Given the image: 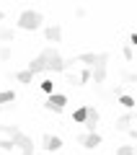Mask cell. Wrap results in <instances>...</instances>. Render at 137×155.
I'll return each instance as SVG.
<instances>
[{"instance_id":"cell-1","label":"cell","mask_w":137,"mask_h":155,"mask_svg":"<svg viewBox=\"0 0 137 155\" xmlns=\"http://www.w3.org/2000/svg\"><path fill=\"white\" fill-rule=\"evenodd\" d=\"M44 60H47V72H67L70 67H75V60H65V57L57 52V47H47V49H42Z\"/></svg>"},{"instance_id":"cell-2","label":"cell","mask_w":137,"mask_h":155,"mask_svg":"<svg viewBox=\"0 0 137 155\" xmlns=\"http://www.w3.org/2000/svg\"><path fill=\"white\" fill-rule=\"evenodd\" d=\"M42 23H44V13L34 11V8H26V11H21V16H18L16 28H21V31H36V28H42Z\"/></svg>"},{"instance_id":"cell-3","label":"cell","mask_w":137,"mask_h":155,"mask_svg":"<svg viewBox=\"0 0 137 155\" xmlns=\"http://www.w3.org/2000/svg\"><path fill=\"white\" fill-rule=\"evenodd\" d=\"M109 54L106 52H99L96 54V65L91 67V80H93L96 85H104L106 83V75H109Z\"/></svg>"},{"instance_id":"cell-4","label":"cell","mask_w":137,"mask_h":155,"mask_svg":"<svg viewBox=\"0 0 137 155\" xmlns=\"http://www.w3.org/2000/svg\"><path fill=\"white\" fill-rule=\"evenodd\" d=\"M11 142H13V147H18V155H34V140L28 134L18 132L11 137Z\"/></svg>"},{"instance_id":"cell-5","label":"cell","mask_w":137,"mask_h":155,"mask_svg":"<svg viewBox=\"0 0 137 155\" xmlns=\"http://www.w3.org/2000/svg\"><path fill=\"white\" fill-rule=\"evenodd\" d=\"M65 106H67V96L65 93H52L49 98L44 101V109H47V111H55V114H62Z\"/></svg>"},{"instance_id":"cell-6","label":"cell","mask_w":137,"mask_h":155,"mask_svg":"<svg viewBox=\"0 0 137 155\" xmlns=\"http://www.w3.org/2000/svg\"><path fill=\"white\" fill-rule=\"evenodd\" d=\"M99 122H101V114H99V109L96 106H85V129L88 132H96V127H99Z\"/></svg>"},{"instance_id":"cell-7","label":"cell","mask_w":137,"mask_h":155,"mask_svg":"<svg viewBox=\"0 0 137 155\" xmlns=\"http://www.w3.org/2000/svg\"><path fill=\"white\" fill-rule=\"evenodd\" d=\"M78 142H80L85 150H96V147L101 145V134H99V132H85V134H78Z\"/></svg>"},{"instance_id":"cell-8","label":"cell","mask_w":137,"mask_h":155,"mask_svg":"<svg viewBox=\"0 0 137 155\" xmlns=\"http://www.w3.org/2000/svg\"><path fill=\"white\" fill-rule=\"evenodd\" d=\"M42 147L47 150V153H57V150H62V137L60 134H44L42 137Z\"/></svg>"},{"instance_id":"cell-9","label":"cell","mask_w":137,"mask_h":155,"mask_svg":"<svg viewBox=\"0 0 137 155\" xmlns=\"http://www.w3.org/2000/svg\"><path fill=\"white\" fill-rule=\"evenodd\" d=\"M28 72H31V75H39V72H47V60H44V54L42 52H39L36 57H34L31 62H28V67H26Z\"/></svg>"},{"instance_id":"cell-10","label":"cell","mask_w":137,"mask_h":155,"mask_svg":"<svg viewBox=\"0 0 137 155\" xmlns=\"http://www.w3.org/2000/svg\"><path fill=\"white\" fill-rule=\"evenodd\" d=\"M132 122H135V111H124L122 116H116V132H127V129L132 127Z\"/></svg>"},{"instance_id":"cell-11","label":"cell","mask_w":137,"mask_h":155,"mask_svg":"<svg viewBox=\"0 0 137 155\" xmlns=\"http://www.w3.org/2000/svg\"><path fill=\"white\" fill-rule=\"evenodd\" d=\"M44 39H47V41H62V26L60 23H52V26H47L44 28Z\"/></svg>"},{"instance_id":"cell-12","label":"cell","mask_w":137,"mask_h":155,"mask_svg":"<svg viewBox=\"0 0 137 155\" xmlns=\"http://www.w3.org/2000/svg\"><path fill=\"white\" fill-rule=\"evenodd\" d=\"M72 60H75V65L80 62V65H85L88 70H91V67L96 65V52H83V54H75Z\"/></svg>"},{"instance_id":"cell-13","label":"cell","mask_w":137,"mask_h":155,"mask_svg":"<svg viewBox=\"0 0 137 155\" xmlns=\"http://www.w3.org/2000/svg\"><path fill=\"white\" fill-rule=\"evenodd\" d=\"M0 41H5V44L16 41V28L13 26H0Z\"/></svg>"},{"instance_id":"cell-14","label":"cell","mask_w":137,"mask_h":155,"mask_svg":"<svg viewBox=\"0 0 137 155\" xmlns=\"http://www.w3.org/2000/svg\"><path fill=\"white\" fill-rule=\"evenodd\" d=\"M13 78H16L18 83H23V85H31V83H34V75H31L28 70H21V72H16Z\"/></svg>"},{"instance_id":"cell-15","label":"cell","mask_w":137,"mask_h":155,"mask_svg":"<svg viewBox=\"0 0 137 155\" xmlns=\"http://www.w3.org/2000/svg\"><path fill=\"white\" fill-rule=\"evenodd\" d=\"M18 132H21V129H18L16 124H0V134H5L8 140H11L13 134H18Z\"/></svg>"},{"instance_id":"cell-16","label":"cell","mask_w":137,"mask_h":155,"mask_svg":"<svg viewBox=\"0 0 137 155\" xmlns=\"http://www.w3.org/2000/svg\"><path fill=\"white\" fill-rule=\"evenodd\" d=\"M116 98H119V104L124 106L127 111H132V109H135V98H132L129 93H122V96H116Z\"/></svg>"},{"instance_id":"cell-17","label":"cell","mask_w":137,"mask_h":155,"mask_svg":"<svg viewBox=\"0 0 137 155\" xmlns=\"http://www.w3.org/2000/svg\"><path fill=\"white\" fill-rule=\"evenodd\" d=\"M16 101V93L13 91H0V106H8Z\"/></svg>"},{"instance_id":"cell-18","label":"cell","mask_w":137,"mask_h":155,"mask_svg":"<svg viewBox=\"0 0 137 155\" xmlns=\"http://www.w3.org/2000/svg\"><path fill=\"white\" fill-rule=\"evenodd\" d=\"M39 88H42L47 96H52V93H55V80H49V78H47V80H42V83H39Z\"/></svg>"},{"instance_id":"cell-19","label":"cell","mask_w":137,"mask_h":155,"mask_svg":"<svg viewBox=\"0 0 137 155\" xmlns=\"http://www.w3.org/2000/svg\"><path fill=\"white\" fill-rule=\"evenodd\" d=\"M11 57H13V47H11V44H3V47H0V60L8 62Z\"/></svg>"},{"instance_id":"cell-20","label":"cell","mask_w":137,"mask_h":155,"mask_svg":"<svg viewBox=\"0 0 137 155\" xmlns=\"http://www.w3.org/2000/svg\"><path fill=\"white\" fill-rule=\"evenodd\" d=\"M72 122H78V124H83V122H85V106L75 109V114H72Z\"/></svg>"},{"instance_id":"cell-21","label":"cell","mask_w":137,"mask_h":155,"mask_svg":"<svg viewBox=\"0 0 137 155\" xmlns=\"http://www.w3.org/2000/svg\"><path fill=\"white\" fill-rule=\"evenodd\" d=\"M116 155H135V145H119Z\"/></svg>"},{"instance_id":"cell-22","label":"cell","mask_w":137,"mask_h":155,"mask_svg":"<svg viewBox=\"0 0 137 155\" xmlns=\"http://www.w3.org/2000/svg\"><path fill=\"white\" fill-rule=\"evenodd\" d=\"M78 80H80V85H85L88 80H91V70H88V67H85V70H80V72H78Z\"/></svg>"},{"instance_id":"cell-23","label":"cell","mask_w":137,"mask_h":155,"mask_svg":"<svg viewBox=\"0 0 137 155\" xmlns=\"http://www.w3.org/2000/svg\"><path fill=\"white\" fill-rule=\"evenodd\" d=\"M0 150H5V153H11V150H13V142H11L8 137H0Z\"/></svg>"},{"instance_id":"cell-24","label":"cell","mask_w":137,"mask_h":155,"mask_svg":"<svg viewBox=\"0 0 137 155\" xmlns=\"http://www.w3.org/2000/svg\"><path fill=\"white\" fill-rule=\"evenodd\" d=\"M122 57H124V60H127V62H132V57H135V49H132V47H129V44H127V47H124V49H122Z\"/></svg>"},{"instance_id":"cell-25","label":"cell","mask_w":137,"mask_h":155,"mask_svg":"<svg viewBox=\"0 0 137 155\" xmlns=\"http://www.w3.org/2000/svg\"><path fill=\"white\" fill-rule=\"evenodd\" d=\"M122 80H124V83H137V75H135V72H122Z\"/></svg>"},{"instance_id":"cell-26","label":"cell","mask_w":137,"mask_h":155,"mask_svg":"<svg viewBox=\"0 0 137 155\" xmlns=\"http://www.w3.org/2000/svg\"><path fill=\"white\" fill-rule=\"evenodd\" d=\"M65 80H67L70 85H80V80H78V75H75V72H67V78H65Z\"/></svg>"},{"instance_id":"cell-27","label":"cell","mask_w":137,"mask_h":155,"mask_svg":"<svg viewBox=\"0 0 137 155\" xmlns=\"http://www.w3.org/2000/svg\"><path fill=\"white\" fill-rule=\"evenodd\" d=\"M127 137H129V140H137V129L129 127V129H127Z\"/></svg>"},{"instance_id":"cell-28","label":"cell","mask_w":137,"mask_h":155,"mask_svg":"<svg viewBox=\"0 0 137 155\" xmlns=\"http://www.w3.org/2000/svg\"><path fill=\"white\" fill-rule=\"evenodd\" d=\"M85 13H88L85 8H75V16H78V18H83V16H85Z\"/></svg>"},{"instance_id":"cell-29","label":"cell","mask_w":137,"mask_h":155,"mask_svg":"<svg viewBox=\"0 0 137 155\" xmlns=\"http://www.w3.org/2000/svg\"><path fill=\"white\" fill-rule=\"evenodd\" d=\"M3 18H5V11H0V21H3Z\"/></svg>"},{"instance_id":"cell-30","label":"cell","mask_w":137,"mask_h":155,"mask_svg":"<svg viewBox=\"0 0 137 155\" xmlns=\"http://www.w3.org/2000/svg\"><path fill=\"white\" fill-rule=\"evenodd\" d=\"M3 111H5V106H0V114H3Z\"/></svg>"}]
</instances>
